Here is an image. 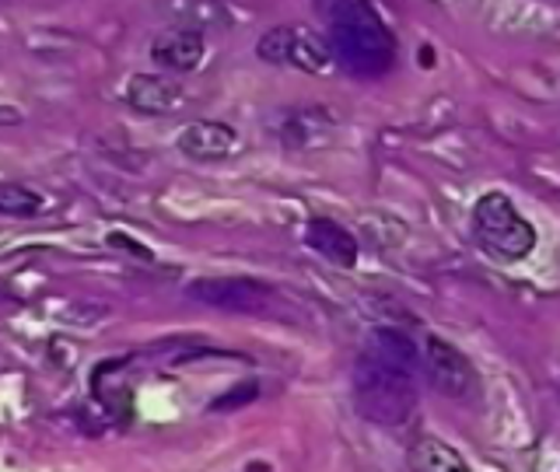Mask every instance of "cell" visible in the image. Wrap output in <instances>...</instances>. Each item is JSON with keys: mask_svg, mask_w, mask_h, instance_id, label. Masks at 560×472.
I'll list each match as a JSON object with an SVG mask.
<instances>
[{"mask_svg": "<svg viewBox=\"0 0 560 472\" xmlns=\"http://www.w3.org/2000/svg\"><path fill=\"white\" fill-rule=\"evenodd\" d=\"M329 22L332 60L354 78H378L396 60V39L368 0H315Z\"/></svg>", "mask_w": 560, "mask_h": 472, "instance_id": "cell-1", "label": "cell"}, {"mask_svg": "<svg viewBox=\"0 0 560 472\" xmlns=\"http://www.w3.org/2000/svg\"><path fill=\"white\" fill-rule=\"evenodd\" d=\"M354 402L364 420L378 427H402L417 413V381L410 367L375 357L372 350L354 364Z\"/></svg>", "mask_w": 560, "mask_h": 472, "instance_id": "cell-2", "label": "cell"}, {"mask_svg": "<svg viewBox=\"0 0 560 472\" xmlns=\"http://www.w3.org/2000/svg\"><path fill=\"white\" fill-rule=\"evenodd\" d=\"M472 235L501 262H518L536 249V227L518 214L504 192H487L472 206Z\"/></svg>", "mask_w": 560, "mask_h": 472, "instance_id": "cell-3", "label": "cell"}, {"mask_svg": "<svg viewBox=\"0 0 560 472\" xmlns=\"http://www.w3.org/2000/svg\"><path fill=\"white\" fill-rule=\"evenodd\" d=\"M259 60L277 63V67H298L308 74H323L332 67V46L302 25H277L259 39L256 46Z\"/></svg>", "mask_w": 560, "mask_h": 472, "instance_id": "cell-4", "label": "cell"}, {"mask_svg": "<svg viewBox=\"0 0 560 472\" xmlns=\"http://www.w3.org/2000/svg\"><path fill=\"white\" fill-rule=\"evenodd\" d=\"M186 297L221 311H259L270 305L273 291L249 276H203L186 284Z\"/></svg>", "mask_w": 560, "mask_h": 472, "instance_id": "cell-5", "label": "cell"}, {"mask_svg": "<svg viewBox=\"0 0 560 472\" xmlns=\"http://www.w3.org/2000/svg\"><path fill=\"white\" fill-rule=\"evenodd\" d=\"M424 375L434 385L438 392L448 399H472L480 389V378L472 371V364L455 350L452 343H445L442 337H428L424 340Z\"/></svg>", "mask_w": 560, "mask_h": 472, "instance_id": "cell-6", "label": "cell"}, {"mask_svg": "<svg viewBox=\"0 0 560 472\" xmlns=\"http://www.w3.org/2000/svg\"><path fill=\"white\" fill-rule=\"evenodd\" d=\"M203 32L200 28H165L151 39V60L165 70H175V74H189L203 63Z\"/></svg>", "mask_w": 560, "mask_h": 472, "instance_id": "cell-7", "label": "cell"}, {"mask_svg": "<svg viewBox=\"0 0 560 472\" xmlns=\"http://www.w3.org/2000/svg\"><path fill=\"white\" fill-rule=\"evenodd\" d=\"M175 144H179V151L192 157V162H221V157H228L238 148V133L228 127V122L197 119V122H189V127H183Z\"/></svg>", "mask_w": 560, "mask_h": 472, "instance_id": "cell-8", "label": "cell"}, {"mask_svg": "<svg viewBox=\"0 0 560 472\" xmlns=\"http://www.w3.org/2000/svg\"><path fill=\"white\" fill-rule=\"evenodd\" d=\"M305 245L315 249L323 259L337 262V267H354L358 262V238L347 232L343 224L329 221V217H312L305 227Z\"/></svg>", "mask_w": 560, "mask_h": 472, "instance_id": "cell-9", "label": "cell"}, {"mask_svg": "<svg viewBox=\"0 0 560 472\" xmlns=\"http://www.w3.org/2000/svg\"><path fill=\"white\" fill-rule=\"evenodd\" d=\"M179 84L168 81V78H158V74H133L127 84V102L133 105L137 113H148V116H165L179 105Z\"/></svg>", "mask_w": 560, "mask_h": 472, "instance_id": "cell-10", "label": "cell"}, {"mask_svg": "<svg viewBox=\"0 0 560 472\" xmlns=\"http://www.w3.org/2000/svg\"><path fill=\"white\" fill-rule=\"evenodd\" d=\"M410 469H420V472H448V469H469L466 459L455 448H448L445 441H438V437H420L410 451Z\"/></svg>", "mask_w": 560, "mask_h": 472, "instance_id": "cell-11", "label": "cell"}, {"mask_svg": "<svg viewBox=\"0 0 560 472\" xmlns=\"http://www.w3.org/2000/svg\"><path fill=\"white\" fill-rule=\"evenodd\" d=\"M372 350L375 357L389 361V364H399V367H410V371H417L420 367V350L410 337H402L399 329H375L372 332Z\"/></svg>", "mask_w": 560, "mask_h": 472, "instance_id": "cell-12", "label": "cell"}, {"mask_svg": "<svg viewBox=\"0 0 560 472\" xmlns=\"http://www.w3.org/2000/svg\"><path fill=\"white\" fill-rule=\"evenodd\" d=\"M46 200L22 182H0V217H35Z\"/></svg>", "mask_w": 560, "mask_h": 472, "instance_id": "cell-13", "label": "cell"}, {"mask_svg": "<svg viewBox=\"0 0 560 472\" xmlns=\"http://www.w3.org/2000/svg\"><path fill=\"white\" fill-rule=\"evenodd\" d=\"M165 11L175 17H186L189 28H207V25H221L224 22V8L221 0H165Z\"/></svg>", "mask_w": 560, "mask_h": 472, "instance_id": "cell-14", "label": "cell"}, {"mask_svg": "<svg viewBox=\"0 0 560 472\" xmlns=\"http://www.w3.org/2000/svg\"><path fill=\"white\" fill-rule=\"evenodd\" d=\"M109 245H127V249H130V256H144V259H151V252L144 249V245L130 241L127 235H109Z\"/></svg>", "mask_w": 560, "mask_h": 472, "instance_id": "cell-15", "label": "cell"}]
</instances>
